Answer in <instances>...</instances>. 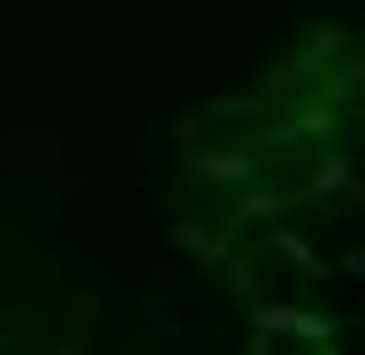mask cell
Here are the masks:
<instances>
[{
  "instance_id": "1",
  "label": "cell",
  "mask_w": 365,
  "mask_h": 355,
  "mask_svg": "<svg viewBox=\"0 0 365 355\" xmlns=\"http://www.w3.org/2000/svg\"><path fill=\"white\" fill-rule=\"evenodd\" d=\"M326 158H336V138L306 118V128H287V138H257L247 148V187H257V207H287V197H306L316 178H326Z\"/></svg>"
},
{
  "instance_id": "2",
  "label": "cell",
  "mask_w": 365,
  "mask_h": 355,
  "mask_svg": "<svg viewBox=\"0 0 365 355\" xmlns=\"http://www.w3.org/2000/svg\"><path fill=\"white\" fill-rule=\"evenodd\" d=\"M247 355H336V336H326L316 316H267V326H257V346H247Z\"/></svg>"
}]
</instances>
